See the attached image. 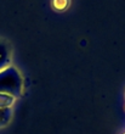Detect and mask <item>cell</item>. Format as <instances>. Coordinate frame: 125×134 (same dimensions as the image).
<instances>
[{
    "instance_id": "7a4b0ae2",
    "label": "cell",
    "mask_w": 125,
    "mask_h": 134,
    "mask_svg": "<svg viewBox=\"0 0 125 134\" xmlns=\"http://www.w3.org/2000/svg\"><path fill=\"white\" fill-rule=\"evenodd\" d=\"M11 57H12V49L10 43L0 38V71L11 66Z\"/></svg>"
},
{
    "instance_id": "8992f818",
    "label": "cell",
    "mask_w": 125,
    "mask_h": 134,
    "mask_svg": "<svg viewBox=\"0 0 125 134\" xmlns=\"http://www.w3.org/2000/svg\"><path fill=\"white\" fill-rule=\"evenodd\" d=\"M123 134H125V133H123Z\"/></svg>"
},
{
    "instance_id": "6da1fadb",
    "label": "cell",
    "mask_w": 125,
    "mask_h": 134,
    "mask_svg": "<svg viewBox=\"0 0 125 134\" xmlns=\"http://www.w3.org/2000/svg\"><path fill=\"white\" fill-rule=\"evenodd\" d=\"M0 93L10 94L16 98L23 93V77L15 66H9L0 71Z\"/></svg>"
},
{
    "instance_id": "277c9868",
    "label": "cell",
    "mask_w": 125,
    "mask_h": 134,
    "mask_svg": "<svg viewBox=\"0 0 125 134\" xmlns=\"http://www.w3.org/2000/svg\"><path fill=\"white\" fill-rule=\"evenodd\" d=\"M12 107L9 109H0V128L6 127L7 124L10 123L11 118H12Z\"/></svg>"
},
{
    "instance_id": "5b68a950",
    "label": "cell",
    "mask_w": 125,
    "mask_h": 134,
    "mask_svg": "<svg viewBox=\"0 0 125 134\" xmlns=\"http://www.w3.org/2000/svg\"><path fill=\"white\" fill-rule=\"evenodd\" d=\"M70 6V0H51V7L55 11L63 12Z\"/></svg>"
},
{
    "instance_id": "3957f363",
    "label": "cell",
    "mask_w": 125,
    "mask_h": 134,
    "mask_svg": "<svg viewBox=\"0 0 125 134\" xmlns=\"http://www.w3.org/2000/svg\"><path fill=\"white\" fill-rule=\"evenodd\" d=\"M17 98L10 94H5V93H0V109H9L12 107L14 104L16 102Z\"/></svg>"
}]
</instances>
